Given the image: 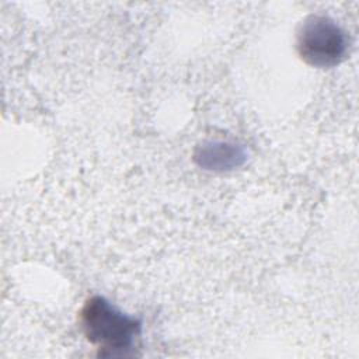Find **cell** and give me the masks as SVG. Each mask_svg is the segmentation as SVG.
I'll return each mask as SVG.
<instances>
[{"instance_id":"cell-1","label":"cell","mask_w":359,"mask_h":359,"mask_svg":"<svg viewBox=\"0 0 359 359\" xmlns=\"http://www.w3.org/2000/svg\"><path fill=\"white\" fill-rule=\"evenodd\" d=\"M79 323L87 341L102 355L125 353L140 335V323L118 310L102 296H91L84 302Z\"/></svg>"},{"instance_id":"cell-2","label":"cell","mask_w":359,"mask_h":359,"mask_svg":"<svg viewBox=\"0 0 359 359\" xmlns=\"http://www.w3.org/2000/svg\"><path fill=\"white\" fill-rule=\"evenodd\" d=\"M296 52L300 59L318 69L335 67L348 53L345 31L328 15H307L296 31Z\"/></svg>"}]
</instances>
